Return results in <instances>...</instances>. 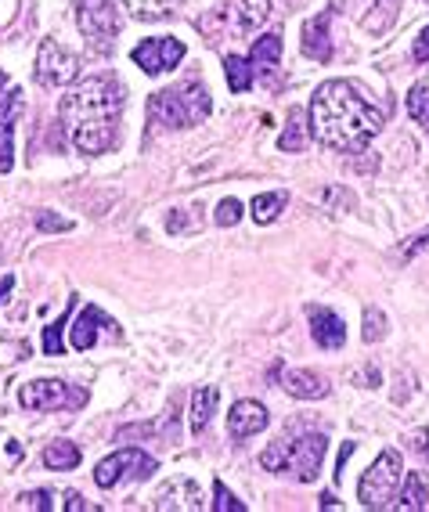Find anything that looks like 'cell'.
<instances>
[{
  "instance_id": "obj_1",
  "label": "cell",
  "mask_w": 429,
  "mask_h": 512,
  "mask_svg": "<svg viewBox=\"0 0 429 512\" xmlns=\"http://www.w3.org/2000/svg\"><path fill=\"white\" fill-rule=\"evenodd\" d=\"M123 116V83L116 76H87L58 105V127L80 156H101L116 148Z\"/></svg>"
},
{
  "instance_id": "obj_2",
  "label": "cell",
  "mask_w": 429,
  "mask_h": 512,
  "mask_svg": "<svg viewBox=\"0 0 429 512\" xmlns=\"http://www.w3.org/2000/svg\"><path fill=\"white\" fill-rule=\"evenodd\" d=\"M311 134L318 145L354 156L365 152L368 141L383 130V112L372 101L361 98L350 80H325L311 98Z\"/></svg>"
},
{
  "instance_id": "obj_3",
  "label": "cell",
  "mask_w": 429,
  "mask_h": 512,
  "mask_svg": "<svg viewBox=\"0 0 429 512\" xmlns=\"http://www.w3.org/2000/svg\"><path fill=\"white\" fill-rule=\"evenodd\" d=\"M210 91L199 80L177 83L170 91H156L148 98V119L166 130H192L210 116Z\"/></svg>"
},
{
  "instance_id": "obj_4",
  "label": "cell",
  "mask_w": 429,
  "mask_h": 512,
  "mask_svg": "<svg viewBox=\"0 0 429 512\" xmlns=\"http://www.w3.org/2000/svg\"><path fill=\"white\" fill-rule=\"evenodd\" d=\"M325 451H329V437L325 433H303L296 440H271L260 455V466L267 473H289L300 484H311L314 476L321 473V462H325Z\"/></svg>"
},
{
  "instance_id": "obj_5",
  "label": "cell",
  "mask_w": 429,
  "mask_h": 512,
  "mask_svg": "<svg viewBox=\"0 0 429 512\" xmlns=\"http://www.w3.org/2000/svg\"><path fill=\"white\" fill-rule=\"evenodd\" d=\"M401 473H404L401 451L386 448L383 455L365 469V476H361L357 502L365 505V509H393V498L401 491Z\"/></svg>"
},
{
  "instance_id": "obj_6",
  "label": "cell",
  "mask_w": 429,
  "mask_h": 512,
  "mask_svg": "<svg viewBox=\"0 0 429 512\" xmlns=\"http://www.w3.org/2000/svg\"><path fill=\"white\" fill-rule=\"evenodd\" d=\"M159 462L152 455H145L141 448H119L109 458H101L98 469H94V484L101 491H112V487L127 484V480H148L156 473Z\"/></svg>"
},
{
  "instance_id": "obj_7",
  "label": "cell",
  "mask_w": 429,
  "mask_h": 512,
  "mask_svg": "<svg viewBox=\"0 0 429 512\" xmlns=\"http://www.w3.org/2000/svg\"><path fill=\"white\" fill-rule=\"evenodd\" d=\"M76 26L94 47L105 51L112 37H119V29H123L116 0H76Z\"/></svg>"
},
{
  "instance_id": "obj_8",
  "label": "cell",
  "mask_w": 429,
  "mask_h": 512,
  "mask_svg": "<svg viewBox=\"0 0 429 512\" xmlns=\"http://www.w3.org/2000/svg\"><path fill=\"white\" fill-rule=\"evenodd\" d=\"M19 401L26 412H62V408H83L87 390H73L58 379H37V383L22 386Z\"/></svg>"
},
{
  "instance_id": "obj_9",
  "label": "cell",
  "mask_w": 429,
  "mask_h": 512,
  "mask_svg": "<svg viewBox=\"0 0 429 512\" xmlns=\"http://www.w3.org/2000/svg\"><path fill=\"white\" fill-rule=\"evenodd\" d=\"M80 76V58L65 51L58 40H44L37 55V83L40 87H65Z\"/></svg>"
},
{
  "instance_id": "obj_10",
  "label": "cell",
  "mask_w": 429,
  "mask_h": 512,
  "mask_svg": "<svg viewBox=\"0 0 429 512\" xmlns=\"http://www.w3.org/2000/svg\"><path fill=\"white\" fill-rule=\"evenodd\" d=\"M188 55V47L181 44L177 37H152V40H141V44L130 51L134 65H141L148 76H159L166 69H177Z\"/></svg>"
},
{
  "instance_id": "obj_11",
  "label": "cell",
  "mask_w": 429,
  "mask_h": 512,
  "mask_svg": "<svg viewBox=\"0 0 429 512\" xmlns=\"http://www.w3.org/2000/svg\"><path fill=\"white\" fill-rule=\"evenodd\" d=\"M22 109H26V91L11 87L0 98V174L15 170V123H19Z\"/></svg>"
},
{
  "instance_id": "obj_12",
  "label": "cell",
  "mask_w": 429,
  "mask_h": 512,
  "mask_svg": "<svg viewBox=\"0 0 429 512\" xmlns=\"http://www.w3.org/2000/svg\"><path fill=\"white\" fill-rule=\"evenodd\" d=\"M105 332L109 339H123V332H119V325L109 318V314L101 311V307H94V303H87L80 314H76L73 321V336H69V343H73V350H91L94 343H98V336Z\"/></svg>"
},
{
  "instance_id": "obj_13",
  "label": "cell",
  "mask_w": 429,
  "mask_h": 512,
  "mask_svg": "<svg viewBox=\"0 0 429 512\" xmlns=\"http://www.w3.org/2000/svg\"><path fill=\"white\" fill-rule=\"evenodd\" d=\"M267 422H271V415H267V408L260 401H235L228 412V433L231 440H246L264 433Z\"/></svg>"
},
{
  "instance_id": "obj_14",
  "label": "cell",
  "mask_w": 429,
  "mask_h": 512,
  "mask_svg": "<svg viewBox=\"0 0 429 512\" xmlns=\"http://www.w3.org/2000/svg\"><path fill=\"white\" fill-rule=\"evenodd\" d=\"M307 318H311V336L321 350H339L347 343V325H343V318H339L336 311L314 307L311 303V307H307Z\"/></svg>"
},
{
  "instance_id": "obj_15",
  "label": "cell",
  "mask_w": 429,
  "mask_h": 512,
  "mask_svg": "<svg viewBox=\"0 0 429 512\" xmlns=\"http://www.w3.org/2000/svg\"><path fill=\"white\" fill-rule=\"evenodd\" d=\"M202 491L192 476H181V480H170L166 487H159L156 498H152V509H199Z\"/></svg>"
},
{
  "instance_id": "obj_16",
  "label": "cell",
  "mask_w": 429,
  "mask_h": 512,
  "mask_svg": "<svg viewBox=\"0 0 429 512\" xmlns=\"http://www.w3.org/2000/svg\"><path fill=\"white\" fill-rule=\"evenodd\" d=\"M336 8H325L321 15H314L307 26H303V55L314 58V62H329L332 58V40H329V26Z\"/></svg>"
},
{
  "instance_id": "obj_17",
  "label": "cell",
  "mask_w": 429,
  "mask_h": 512,
  "mask_svg": "<svg viewBox=\"0 0 429 512\" xmlns=\"http://www.w3.org/2000/svg\"><path fill=\"white\" fill-rule=\"evenodd\" d=\"M282 386L285 394L296 397V401H321V397H329L325 375H318L314 368H289L282 375Z\"/></svg>"
},
{
  "instance_id": "obj_18",
  "label": "cell",
  "mask_w": 429,
  "mask_h": 512,
  "mask_svg": "<svg viewBox=\"0 0 429 512\" xmlns=\"http://www.w3.org/2000/svg\"><path fill=\"white\" fill-rule=\"evenodd\" d=\"M267 19H271V0H235L231 4V26L242 37L256 33V26H264Z\"/></svg>"
},
{
  "instance_id": "obj_19",
  "label": "cell",
  "mask_w": 429,
  "mask_h": 512,
  "mask_svg": "<svg viewBox=\"0 0 429 512\" xmlns=\"http://www.w3.org/2000/svg\"><path fill=\"white\" fill-rule=\"evenodd\" d=\"M393 509L401 512H429V484L422 473H408L404 476L401 491L393 498Z\"/></svg>"
},
{
  "instance_id": "obj_20",
  "label": "cell",
  "mask_w": 429,
  "mask_h": 512,
  "mask_svg": "<svg viewBox=\"0 0 429 512\" xmlns=\"http://www.w3.org/2000/svg\"><path fill=\"white\" fill-rule=\"evenodd\" d=\"M249 62H253L256 73L271 76L282 62V37L278 33H267V37L253 40V51H249Z\"/></svg>"
},
{
  "instance_id": "obj_21",
  "label": "cell",
  "mask_w": 429,
  "mask_h": 512,
  "mask_svg": "<svg viewBox=\"0 0 429 512\" xmlns=\"http://www.w3.org/2000/svg\"><path fill=\"white\" fill-rule=\"evenodd\" d=\"M217 401H220L217 386H199V390L192 394V433H195V437H199V433H206L213 412H217Z\"/></svg>"
},
{
  "instance_id": "obj_22",
  "label": "cell",
  "mask_w": 429,
  "mask_h": 512,
  "mask_svg": "<svg viewBox=\"0 0 429 512\" xmlns=\"http://www.w3.org/2000/svg\"><path fill=\"white\" fill-rule=\"evenodd\" d=\"M307 141H311V116L303 109H293L289 112V127H285V134L278 138V148H282V152H303Z\"/></svg>"
},
{
  "instance_id": "obj_23",
  "label": "cell",
  "mask_w": 429,
  "mask_h": 512,
  "mask_svg": "<svg viewBox=\"0 0 429 512\" xmlns=\"http://www.w3.org/2000/svg\"><path fill=\"white\" fill-rule=\"evenodd\" d=\"M83 462V451L76 448L73 440H51L44 448V466L55 469V473H65V469H76Z\"/></svg>"
},
{
  "instance_id": "obj_24",
  "label": "cell",
  "mask_w": 429,
  "mask_h": 512,
  "mask_svg": "<svg viewBox=\"0 0 429 512\" xmlns=\"http://www.w3.org/2000/svg\"><path fill=\"white\" fill-rule=\"evenodd\" d=\"M224 76H228L231 94H246L249 87H253V80H256V69H253V62H249V58L228 55V58H224Z\"/></svg>"
},
{
  "instance_id": "obj_25",
  "label": "cell",
  "mask_w": 429,
  "mask_h": 512,
  "mask_svg": "<svg viewBox=\"0 0 429 512\" xmlns=\"http://www.w3.org/2000/svg\"><path fill=\"white\" fill-rule=\"evenodd\" d=\"M285 192H264L256 195L253 202H249V217L256 220V224H271V220H278V213L285 210Z\"/></svg>"
},
{
  "instance_id": "obj_26",
  "label": "cell",
  "mask_w": 429,
  "mask_h": 512,
  "mask_svg": "<svg viewBox=\"0 0 429 512\" xmlns=\"http://www.w3.org/2000/svg\"><path fill=\"white\" fill-rule=\"evenodd\" d=\"M76 300H80V296H69V307H65V314L58 321H51V325H47L44 329V354L47 357H62L65 354V343H62V329H65V321H69V314H73V307H76Z\"/></svg>"
},
{
  "instance_id": "obj_27",
  "label": "cell",
  "mask_w": 429,
  "mask_h": 512,
  "mask_svg": "<svg viewBox=\"0 0 429 512\" xmlns=\"http://www.w3.org/2000/svg\"><path fill=\"white\" fill-rule=\"evenodd\" d=\"M123 4H127L130 8V15H137V19H163L166 11L174 8L177 0H123Z\"/></svg>"
},
{
  "instance_id": "obj_28",
  "label": "cell",
  "mask_w": 429,
  "mask_h": 512,
  "mask_svg": "<svg viewBox=\"0 0 429 512\" xmlns=\"http://www.w3.org/2000/svg\"><path fill=\"white\" fill-rule=\"evenodd\" d=\"M408 112L411 119H419L422 127H429V87L426 83H415L408 91Z\"/></svg>"
},
{
  "instance_id": "obj_29",
  "label": "cell",
  "mask_w": 429,
  "mask_h": 512,
  "mask_svg": "<svg viewBox=\"0 0 429 512\" xmlns=\"http://www.w3.org/2000/svg\"><path fill=\"white\" fill-rule=\"evenodd\" d=\"M365 343H379L386 336V314L379 307H365Z\"/></svg>"
},
{
  "instance_id": "obj_30",
  "label": "cell",
  "mask_w": 429,
  "mask_h": 512,
  "mask_svg": "<svg viewBox=\"0 0 429 512\" xmlns=\"http://www.w3.org/2000/svg\"><path fill=\"white\" fill-rule=\"evenodd\" d=\"M213 509L217 512H246V502H238L235 494L224 487V480H213Z\"/></svg>"
},
{
  "instance_id": "obj_31",
  "label": "cell",
  "mask_w": 429,
  "mask_h": 512,
  "mask_svg": "<svg viewBox=\"0 0 429 512\" xmlns=\"http://www.w3.org/2000/svg\"><path fill=\"white\" fill-rule=\"evenodd\" d=\"M220 224V228H235L238 220H242V202L238 199H224L217 206V217H213Z\"/></svg>"
},
{
  "instance_id": "obj_32",
  "label": "cell",
  "mask_w": 429,
  "mask_h": 512,
  "mask_svg": "<svg viewBox=\"0 0 429 512\" xmlns=\"http://www.w3.org/2000/svg\"><path fill=\"white\" fill-rule=\"evenodd\" d=\"M19 502H22V509L47 512V509H55V494H51V491H26Z\"/></svg>"
},
{
  "instance_id": "obj_33",
  "label": "cell",
  "mask_w": 429,
  "mask_h": 512,
  "mask_svg": "<svg viewBox=\"0 0 429 512\" xmlns=\"http://www.w3.org/2000/svg\"><path fill=\"white\" fill-rule=\"evenodd\" d=\"M350 383H354V386H365V390H368V386H379V383H383V375H379V368L365 365V368H357V372L350 375Z\"/></svg>"
},
{
  "instance_id": "obj_34",
  "label": "cell",
  "mask_w": 429,
  "mask_h": 512,
  "mask_svg": "<svg viewBox=\"0 0 429 512\" xmlns=\"http://www.w3.org/2000/svg\"><path fill=\"white\" fill-rule=\"evenodd\" d=\"M397 8H401V0H375V8H372V11H379V15H383V19H379V29H375V33H383V29L390 26L393 15H397Z\"/></svg>"
},
{
  "instance_id": "obj_35",
  "label": "cell",
  "mask_w": 429,
  "mask_h": 512,
  "mask_svg": "<svg viewBox=\"0 0 429 512\" xmlns=\"http://www.w3.org/2000/svg\"><path fill=\"white\" fill-rule=\"evenodd\" d=\"M37 228L40 231H73V224H69L65 217H51L47 210H40L37 213Z\"/></svg>"
},
{
  "instance_id": "obj_36",
  "label": "cell",
  "mask_w": 429,
  "mask_h": 512,
  "mask_svg": "<svg viewBox=\"0 0 429 512\" xmlns=\"http://www.w3.org/2000/svg\"><path fill=\"white\" fill-rule=\"evenodd\" d=\"M426 246H429V228L419 231V235H411L408 242H404V246H401V260H411V256L422 253Z\"/></svg>"
},
{
  "instance_id": "obj_37",
  "label": "cell",
  "mask_w": 429,
  "mask_h": 512,
  "mask_svg": "<svg viewBox=\"0 0 429 512\" xmlns=\"http://www.w3.org/2000/svg\"><path fill=\"white\" fill-rule=\"evenodd\" d=\"M83 509L91 512V509H98V505L87 502V498H83L80 491H69V494H65V512H83Z\"/></svg>"
},
{
  "instance_id": "obj_38",
  "label": "cell",
  "mask_w": 429,
  "mask_h": 512,
  "mask_svg": "<svg viewBox=\"0 0 429 512\" xmlns=\"http://www.w3.org/2000/svg\"><path fill=\"white\" fill-rule=\"evenodd\" d=\"M411 58H415V62H429V26L422 29L415 47H411Z\"/></svg>"
},
{
  "instance_id": "obj_39",
  "label": "cell",
  "mask_w": 429,
  "mask_h": 512,
  "mask_svg": "<svg viewBox=\"0 0 429 512\" xmlns=\"http://www.w3.org/2000/svg\"><path fill=\"white\" fill-rule=\"evenodd\" d=\"M148 433H156L152 426H141V422H134V426H123V430L116 433V440H130V437H148Z\"/></svg>"
},
{
  "instance_id": "obj_40",
  "label": "cell",
  "mask_w": 429,
  "mask_h": 512,
  "mask_svg": "<svg viewBox=\"0 0 429 512\" xmlns=\"http://www.w3.org/2000/svg\"><path fill=\"white\" fill-rule=\"evenodd\" d=\"M411 448H415V451H422V455H426V451H429V433H426V430L411 433Z\"/></svg>"
},
{
  "instance_id": "obj_41",
  "label": "cell",
  "mask_w": 429,
  "mask_h": 512,
  "mask_svg": "<svg viewBox=\"0 0 429 512\" xmlns=\"http://www.w3.org/2000/svg\"><path fill=\"white\" fill-rule=\"evenodd\" d=\"M11 289H15V275H4L0 278V307H4V300H8Z\"/></svg>"
},
{
  "instance_id": "obj_42",
  "label": "cell",
  "mask_w": 429,
  "mask_h": 512,
  "mask_svg": "<svg viewBox=\"0 0 429 512\" xmlns=\"http://www.w3.org/2000/svg\"><path fill=\"white\" fill-rule=\"evenodd\" d=\"M336 505H339V502H336V498H332V494H329V491L321 494V509H336Z\"/></svg>"
},
{
  "instance_id": "obj_43",
  "label": "cell",
  "mask_w": 429,
  "mask_h": 512,
  "mask_svg": "<svg viewBox=\"0 0 429 512\" xmlns=\"http://www.w3.org/2000/svg\"><path fill=\"white\" fill-rule=\"evenodd\" d=\"M4 83H8V73H4V69H0V87H4Z\"/></svg>"
}]
</instances>
